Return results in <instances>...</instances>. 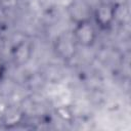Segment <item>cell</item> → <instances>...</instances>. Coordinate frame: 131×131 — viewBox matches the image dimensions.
I'll use <instances>...</instances> for the list:
<instances>
[{
  "instance_id": "1",
  "label": "cell",
  "mask_w": 131,
  "mask_h": 131,
  "mask_svg": "<svg viewBox=\"0 0 131 131\" xmlns=\"http://www.w3.org/2000/svg\"><path fill=\"white\" fill-rule=\"evenodd\" d=\"M72 36L78 46H82V47L93 46L97 38V32L95 25H93L92 23V19L74 24V28L72 30Z\"/></svg>"
},
{
  "instance_id": "2",
  "label": "cell",
  "mask_w": 131,
  "mask_h": 131,
  "mask_svg": "<svg viewBox=\"0 0 131 131\" xmlns=\"http://www.w3.org/2000/svg\"><path fill=\"white\" fill-rule=\"evenodd\" d=\"M117 16V7L111 2H102L92 11V19L95 27L100 30H108Z\"/></svg>"
},
{
  "instance_id": "3",
  "label": "cell",
  "mask_w": 131,
  "mask_h": 131,
  "mask_svg": "<svg viewBox=\"0 0 131 131\" xmlns=\"http://www.w3.org/2000/svg\"><path fill=\"white\" fill-rule=\"evenodd\" d=\"M92 9L90 5L84 0H76L73 1L69 7L70 17L74 24L84 21V20H91L92 19Z\"/></svg>"
},
{
  "instance_id": "4",
  "label": "cell",
  "mask_w": 131,
  "mask_h": 131,
  "mask_svg": "<svg viewBox=\"0 0 131 131\" xmlns=\"http://www.w3.org/2000/svg\"><path fill=\"white\" fill-rule=\"evenodd\" d=\"M77 46L78 45L76 44V42L72 36V33L70 35L62 34L55 41L56 53L61 58H64V59H70L75 55Z\"/></svg>"
},
{
  "instance_id": "5",
  "label": "cell",
  "mask_w": 131,
  "mask_h": 131,
  "mask_svg": "<svg viewBox=\"0 0 131 131\" xmlns=\"http://www.w3.org/2000/svg\"><path fill=\"white\" fill-rule=\"evenodd\" d=\"M4 71H5V68H4V64L0 61V81L2 79V77L4 76Z\"/></svg>"
}]
</instances>
